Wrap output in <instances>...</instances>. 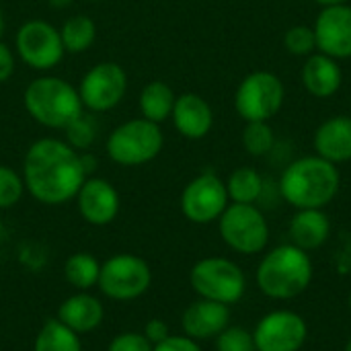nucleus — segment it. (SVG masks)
<instances>
[{"label": "nucleus", "instance_id": "obj_19", "mask_svg": "<svg viewBox=\"0 0 351 351\" xmlns=\"http://www.w3.org/2000/svg\"><path fill=\"white\" fill-rule=\"evenodd\" d=\"M302 86L315 99H331L339 93L343 84V70L337 60L315 51L306 58L302 72H300Z\"/></svg>", "mask_w": 351, "mask_h": 351}, {"label": "nucleus", "instance_id": "obj_40", "mask_svg": "<svg viewBox=\"0 0 351 351\" xmlns=\"http://www.w3.org/2000/svg\"><path fill=\"white\" fill-rule=\"evenodd\" d=\"M348 306H350V313H351V292H350V298H348Z\"/></svg>", "mask_w": 351, "mask_h": 351}, {"label": "nucleus", "instance_id": "obj_11", "mask_svg": "<svg viewBox=\"0 0 351 351\" xmlns=\"http://www.w3.org/2000/svg\"><path fill=\"white\" fill-rule=\"evenodd\" d=\"M226 183L214 173H202L191 179L181 193V212L193 224L216 222L228 208Z\"/></svg>", "mask_w": 351, "mask_h": 351}, {"label": "nucleus", "instance_id": "obj_29", "mask_svg": "<svg viewBox=\"0 0 351 351\" xmlns=\"http://www.w3.org/2000/svg\"><path fill=\"white\" fill-rule=\"evenodd\" d=\"M25 191L23 177L16 175L10 167H0V210L12 208Z\"/></svg>", "mask_w": 351, "mask_h": 351}, {"label": "nucleus", "instance_id": "obj_14", "mask_svg": "<svg viewBox=\"0 0 351 351\" xmlns=\"http://www.w3.org/2000/svg\"><path fill=\"white\" fill-rule=\"evenodd\" d=\"M317 37V51L333 58V60H350L351 58V6L337 4L325 6L317 14L313 25Z\"/></svg>", "mask_w": 351, "mask_h": 351}, {"label": "nucleus", "instance_id": "obj_18", "mask_svg": "<svg viewBox=\"0 0 351 351\" xmlns=\"http://www.w3.org/2000/svg\"><path fill=\"white\" fill-rule=\"evenodd\" d=\"M315 154L333 162L343 165L351 160V117L335 115L325 119L313 136Z\"/></svg>", "mask_w": 351, "mask_h": 351}, {"label": "nucleus", "instance_id": "obj_34", "mask_svg": "<svg viewBox=\"0 0 351 351\" xmlns=\"http://www.w3.org/2000/svg\"><path fill=\"white\" fill-rule=\"evenodd\" d=\"M142 333L146 335V339H148L152 346H156V343L165 341V339L171 335V333H169V325H167L165 321H160V319H152V321H148Z\"/></svg>", "mask_w": 351, "mask_h": 351}, {"label": "nucleus", "instance_id": "obj_5", "mask_svg": "<svg viewBox=\"0 0 351 351\" xmlns=\"http://www.w3.org/2000/svg\"><path fill=\"white\" fill-rule=\"evenodd\" d=\"M189 284L199 298L232 306L247 292L245 271L226 257L199 259L189 271Z\"/></svg>", "mask_w": 351, "mask_h": 351}, {"label": "nucleus", "instance_id": "obj_1", "mask_svg": "<svg viewBox=\"0 0 351 351\" xmlns=\"http://www.w3.org/2000/svg\"><path fill=\"white\" fill-rule=\"evenodd\" d=\"M23 181L25 189L37 202L60 206L76 197L86 181V171L82 167V158L70 144L43 138L27 150Z\"/></svg>", "mask_w": 351, "mask_h": 351}, {"label": "nucleus", "instance_id": "obj_32", "mask_svg": "<svg viewBox=\"0 0 351 351\" xmlns=\"http://www.w3.org/2000/svg\"><path fill=\"white\" fill-rule=\"evenodd\" d=\"M152 343L146 339L144 333H136V331H125L115 335L109 341L107 351H152Z\"/></svg>", "mask_w": 351, "mask_h": 351}, {"label": "nucleus", "instance_id": "obj_33", "mask_svg": "<svg viewBox=\"0 0 351 351\" xmlns=\"http://www.w3.org/2000/svg\"><path fill=\"white\" fill-rule=\"evenodd\" d=\"M152 351H204L199 348V341L187 337V335H169L165 341L156 343Z\"/></svg>", "mask_w": 351, "mask_h": 351}, {"label": "nucleus", "instance_id": "obj_37", "mask_svg": "<svg viewBox=\"0 0 351 351\" xmlns=\"http://www.w3.org/2000/svg\"><path fill=\"white\" fill-rule=\"evenodd\" d=\"M51 4H56V6H66V4H70V0H51Z\"/></svg>", "mask_w": 351, "mask_h": 351}, {"label": "nucleus", "instance_id": "obj_41", "mask_svg": "<svg viewBox=\"0 0 351 351\" xmlns=\"http://www.w3.org/2000/svg\"><path fill=\"white\" fill-rule=\"evenodd\" d=\"M93 2H97V0H93Z\"/></svg>", "mask_w": 351, "mask_h": 351}, {"label": "nucleus", "instance_id": "obj_24", "mask_svg": "<svg viewBox=\"0 0 351 351\" xmlns=\"http://www.w3.org/2000/svg\"><path fill=\"white\" fill-rule=\"evenodd\" d=\"M33 351H82L80 335L68 329L58 319H49L39 329Z\"/></svg>", "mask_w": 351, "mask_h": 351}, {"label": "nucleus", "instance_id": "obj_16", "mask_svg": "<svg viewBox=\"0 0 351 351\" xmlns=\"http://www.w3.org/2000/svg\"><path fill=\"white\" fill-rule=\"evenodd\" d=\"M230 325V306L199 298L191 302L181 317L183 333L195 341L216 339Z\"/></svg>", "mask_w": 351, "mask_h": 351}, {"label": "nucleus", "instance_id": "obj_3", "mask_svg": "<svg viewBox=\"0 0 351 351\" xmlns=\"http://www.w3.org/2000/svg\"><path fill=\"white\" fill-rule=\"evenodd\" d=\"M313 276L315 265L311 255L288 243L263 255L255 271V282L259 292L271 300H294L308 290Z\"/></svg>", "mask_w": 351, "mask_h": 351}, {"label": "nucleus", "instance_id": "obj_35", "mask_svg": "<svg viewBox=\"0 0 351 351\" xmlns=\"http://www.w3.org/2000/svg\"><path fill=\"white\" fill-rule=\"evenodd\" d=\"M14 72V56L6 43H0V82L8 80Z\"/></svg>", "mask_w": 351, "mask_h": 351}, {"label": "nucleus", "instance_id": "obj_26", "mask_svg": "<svg viewBox=\"0 0 351 351\" xmlns=\"http://www.w3.org/2000/svg\"><path fill=\"white\" fill-rule=\"evenodd\" d=\"M95 35H97V27H95L93 19L84 16V14L70 16L62 25V29H60V37H62L64 49L70 51V53L86 51L93 45Z\"/></svg>", "mask_w": 351, "mask_h": 351}, {"label": "nucleus", "instance_id": "obj_20", "mask_svg": "<svg viewBox=\"0 0 351 351\" xmlns=\"http://www.w3.org/2000/svg\"><path fill=\"white\" fill-rule=\"evenodd\" d=\"M290 243L302 251L321 249L331 237V218L325 210H296L288 226Z\"/></svg>", "mask_w": 351, "mask_h": 351}, {"label": "nucleus", "instance_id": "obj_21", "mask_svg": "<svg viewBox=\"0 0 351 351\" xmlns=\"http://www.w3.org/2000/svg\"><path fill=\"white\" fill-rule=\"evenodd\" d=\"M105 317V308L99 298H95L88 292H78L70 298H66L58 308V321L64 323L68 329H72L78 335L95 331Z\"/></svg>", "mask_w": 351, "mask_h": 351}, {"label": "nucleus", "instance_id": "obj_31", "mask_svg": "<svg viewBox=\"0 0 351 351\" xmlns=\"http://www.w3.org/2000/svg\"><path fill=\"white\" fill-rule=\"evenodd\" d=\"M66 132H68V142L72 148H86V146H90V142L95 138V123H93V119L78 115L66 128Z\"/></svg>", "mask_w": 351, "mask_h": 351}, {"label": "nucleus", "instance_id": "obj_30", "mask_svg": "<svg viewBox=\"0 0 351 351\" xmlns=\"http://www.w3.org/2000/svg\"><path fill=\"white\" fill-rule=\"evenodd\" d=\"M216 351H255L253 333L247 331L245 327L228 325L216 337Z\"/></svg>", "mask_w": 351, "mask_h": 351}, {"label": "nucleus", "instance_id": "obj_10", "mask_svg": "<svg viewBox=\"0 0 351 351\" xmlns=\"http://www.w3.org/2000/svg\"><path fill=\"white\" fill-rule=\"evenodd\" d=\"M308 339V325L302 315L278 308L259 319L253 329L255 351H300Z\"/></svg>", "mask_w": 351, "mask_h": 351}, {"label": "nucleus", "instance_id": "obj_17", "mask_svg": "<svg viewBox=\"0 0 351 351\" xmlns=\"http://www.w3.org/2000/svg\"><path fill=\"white\" fill-rule=\"evenodd\" d=\"M171 117L177 132L189 140L206 138L214 125V111L210 103L195 93H185L177 97Z\"/></svg>", "mask_w": 351, "mask_h": 351}, {"label": "nucleus", "instance_id": "obj_12", "mask_svg": "<svg viewBox=\"0 0 351 351\" xmlns=\"http://www.w3.org/2000/svg\"><path fill=\"white\" fill-rule=\"evenodd\" d=\"M16 51L27 66L49 70L62 60L66 49L56 27L45 21H29L16 33Z\"/></svg>", "mask_w": 351, "mask_h": 351}, {"label": "nucleus", "instance_id": "obj_9", "mask_svg": "<svg viewBox=\"0 0 351 351\" xmlns=\"http://www.w3.org/2000/svg\"><path fill=\"white\" fill-rule=\"evenodd\" d=\"M152 284V271L150 265L138 257V255H130V253H119L109 257L105 263H101V271H99V290L117 302H128V300H136L142 294L148 292Z\"/></svg>", "mask_w": 351, "mask_h": 351}, {"label": "nucleus", "instance_id": "obj_13", "mask_svg": "<svg viewBox=\"0 0 351 351\" xmlns=\"http://www.w3.org/2000/svg\"><path fill=\"white\" fill-rule=\"evenodd\" d=\"M128 78L121 66L113 62H103L93 66L78 88L82 105H86L93 111H109L115 107L123 95H125Z\"/></svg>", "mask_w": 351, "mask_h": 351}, {"label": "nucleus", "instance_id": "obj_23", "mask_svg": "<svg viewBox=\"0 0 351 351\" xmlns=\"http://www.w3.org/2000/svg\"><path fill=\"white\" fill-rule=\"evenodd\" d=\"M175 99L177 97L167 82L154 80V82L146 84L142 95H140V111H142L144 119L160 123L167 117H171L173 107H175Z\"/></svg>", "mask_w": 351, "mask_h": 351}, {"label": "nucleus", "instance_id": "obj_22", "mask_svg": "<svg viewBox=\"0 0 351 351\" xmlns=\"http://www.w3.org/2000/svg\"><path fill=\"white\" fill-rule=\"evenodd\" d=\"M224 183L232 204H257L265 191V179L253 167L234 169Z\"/></svg>", "mask_w": 351, "mask_h": 351}, {"label": "nucleus", "instance_id": "obj_8", "mask_svg": "<svg viewBox=\"0 0 351 351\" xmlns=\"http://www.w3.org/2000/svg\"><path fill=\"white\" fill-rule=\"evenodd\" d=\"M165 136L158 123L148 119H132L119 125L107 140V154L113 162L123 167L146 165L162 150Z\"/></svg>", "mask_w": 351, "mask_h": 351}, {"label": "nucleus", "instance_id": "obj_28", "mask_svg": "<svg viewBox=\"0 0 351 351\" xmlns=\"http://www.w3.org/2000/svg\"><path fill=\"white\" fill-rule=\"evenodd\" d=\"M284 47L298 58H308L317 51L315 29L308 25H294L284 33Z\"/></svg>", "mask_w": 351, "mask_h": 351}, {"label": "nucleus", "instance_id": "obj_39", "mask_svg": "<svg viewBox=\"0 0 351 351\" xmlns=\"http://www.w3.org/2000/svg\"><path fill=\"white\" fill-rule=\"evenodd\" d=\"M2 29H4V21H2V10H0V33H2Z\"/></svg>", "mask_w": 351, "mask_h": 351}, {"label": "nucleus", "instance_id": "obj_15", "mask_svg": "<svg viewBox=\"0 0 351 351\" xmlns=\"http://www.w3.org/2000/svg\"><path fill=\"white\" fill-rule=\"evenodd\" d=\"M80 216L93 226H107L119 212V193L105 179H86L76 193Z\"/></svg>", "mask_w": 351, "mask_h": 351}, {"label": "nucleus", "instance_id": "obj_7", "mask_svg": "<svg viewBox=\"0 0 351 351\" xmlns=\"http://www.w3.org/2000/svg\"><path fill=\"white\" fill-rule=\"evenodd\" d=\"M286 86L282 78L269 70L247 74L234 93V109L245 121H271L284 107Z\"/></svg>", "mask_w": 351, "mask_h": 351}, {"label": "nucleus", "instance_id": "obj_2", "mask_svg": "<svg viewBox=\"0 0 351 351\" xmlns=\"http://www.w3.org/2000/svg\"><path fill=\"white\" fill-rule=\"evenodd\" d=\"M339 187L341 173L337 165L317 154L292 160L278 183L282 199L296 210H323L337 197Z\"/></svg>", "mask_w": 351, "mask_h": 351}, {"label": "nucleus", "instance_id": "obj_36", "mask_svg": "<svg viewBox=\"0 0 351 351\" xmlns=\"http://www.w3.org/2000/svg\"><path fill=\"white\" fill-rule=\"evenodd\" d=\"M321 8L325 6H337V4H350V0H315Z\"/></svg>", "mask_w": 351, "mask_h": 351}, {"label": "nucleus", "instance_id": "obj_6", "mask_svg": "<svg viewBox=\"0 0 351 351\" xmlns=\"http://www.w3.org/2000/svg\"><path fill=\"white\" fill-rule=\"evenodd\" d=\"M218 230L224 245L239 255H259L269 245V222L255 204H228Z\"/></svg>", "mask_w": 351, "mask_h": 351}, {"label": "nucleus", "instance_id": "obj_25", "mask_svg": "<svg viewBox=\"0 0 351 351\" xmlns=\"http://www.w3.org/2000/svg\"><path fill=\"white\" fill-rule=\"evenodd\" d=\"M99 271H101V263L90 253H74L68 257L64 265L66 282L80 292H86L93 286H97Z\"/></svg>", "mask_w": 351, "mask_h": 351}, {"label": "nucleus", "instance_id": "obj_38", "mask_svg": "<svg viewBox=\"0 0 351 351\" xmlns=\"http://www.w3.org/2000/svg\"><path fill=\"white\" fill-rule=\"evenodd\" d=\"M343 351H351V335H350V339H348V343H346V350Z\"/></svg>", "mask_w": 351, "mask_h": 351}, {"label": "nucleus", "instance_id": "obj_27", "mask_svg": "<svg viewBox=\"0 0 351 351\" xmlns=\"http://www.w3.org/2000/svg\"><path fill=\"white\" fill-rule=\"evenodd\" d=\"M241 140L247 154L251 156H265L276 146V134L269 121H247Z\"/></svg>", "mask_w": 351, "mask_h": 351}, {"label": "nucleus", "instance_id": "obj_4", "mask_svg": "<svg viewBox=\"0 0 351 351\" xmlns=\"http://www.w3.org/2000/svg\"><path fill=\"white\" fill-rule=\"evenodd\" d=\"M25 109L41 125L66 130L78 115H82V101L78 90L66 80L43 76L27 86Z\"/></svg>", "mask_w": 351, "mask_h": 351}]
</instances>
